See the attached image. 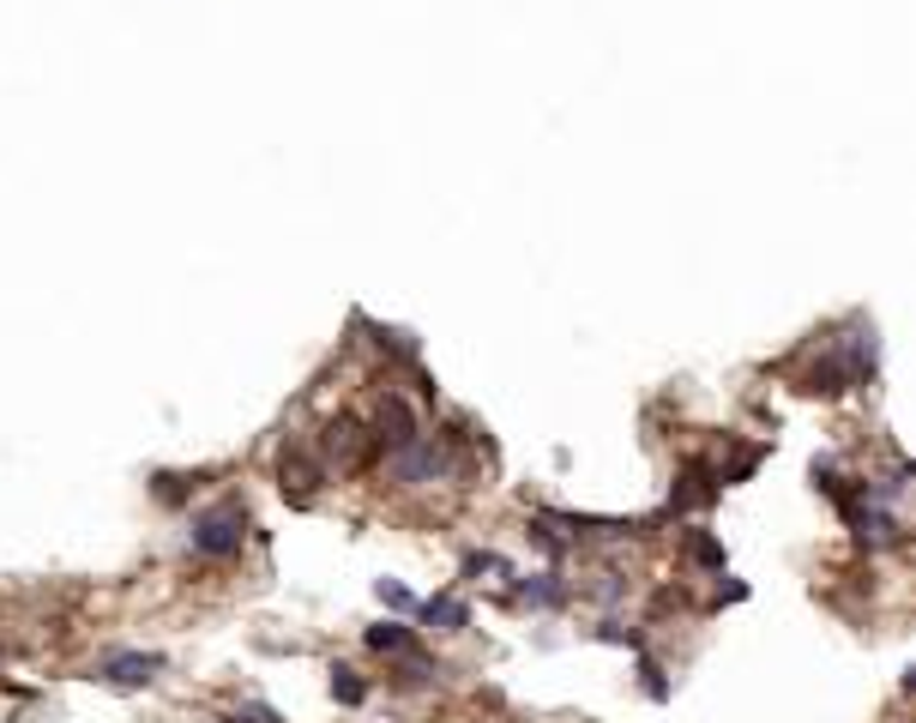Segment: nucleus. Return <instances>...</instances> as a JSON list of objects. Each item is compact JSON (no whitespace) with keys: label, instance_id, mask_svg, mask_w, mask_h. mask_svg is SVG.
Wrapping results in <instances>:
<instances>
[{"label":"nucleus","instance_id":"obj_1","mask_svg":"<svg viewBox=\"0 0 916 723\" xmlns=\"http://www.w3.org/2000/svg\"><path fill=\"white\" fill-rule=\"evenodd\" d=\"M241 542H248V507L241 500H217V507H205L187 525V549L200 561H236Z\"/></svg>","mask_w":916,"mask_h":723},{"label":"nucleus","instance_id":"obj_2","mask_svg":"<svg viewBox=\"0 0 916 723\" xmlns=\"http://www.w3.org/2000/svg\"><path fill=\"white\" fill-rule=\"evenodd\" d=\"M386 458H392V476H398L405 488L446 483V476H453V441H446V434H417L410 446L386 452Z\"/></svg>","mask_w":916,"mask_h":723},{"label":"nucleus","instance_id":"obj_3","mask_svg":"<svg viewBox=\"0 0 916 723\" xmlns=\"http://www.w3.org/2000/svg\"><path fill=\"white\" fill-rule=\"evenodd\" d=\"M158 676H163L158 651H109V657H97V669H91V681H103V688H115V693H139Z\"/></svg>","mask_w":916,"mask_h":723},{"label":"nucleus","instance_id":"obj_4","mask_svg":"<svg viewBox=\"0 0 916 723\" xmlns=\"http://www.w3.org/2000/svg\"><path fill=\"white\" fill-rule=\"evenodd\" d=\"M724 495V483H718V464L705 458H688L676 471V488H669V519H681V512H700V507H712V500Z\"/></svg>","mask_w":916,"mask_h":723},{"label":"nucleus","instance_id":"obj_5","mask_svg":"<svg viewBox=\"0 0 916 723\" xmlns=\"http://www.w3.org/2000/svg\"><path fill=\"white\" fill-rule=\"evenodd\" d=\"M320 446H326V458H338L344 471H363L374 452H380V446H374V434H363V422H356V417H332L326 422V441H320Z\"/></svg>","mask_w":916,"mask_h":723},{"label":"nucleus","instance_id":"obj_6","mask_svg":"<svg viewBox=\"0 0 916 723\" xmlns=\"http://www.w3.org/2000/svg\"><path fill=\"white\" fill-rule=\"evenodd\" d=\"M417 434H422V429H417V410H410L398 392H386L380 417H374V446H380V452H398V446L417 441Z\"/></svg>","mask_w":916,"mask_h":723},{"label":"nucleus","instance_id":"obj_7","mask_svg":"<svg viewBox=\"0 0 916 723\" xmlns=\"http://www.w3.org/2000/svg\"><path fill=\"white\" fill-rule=\"evenodd\" d=\"M513 597L519 603H531V609H561L567 603V579L554 573V566H543V573H513Z\"/></svg>","mask_w":916,"mask_h":723},{"label":"nucleus","instance_id":"obj_8","mask_svg":"<svg viewBox=\"0 0 916 723\" xmlns=\"http://www.w3.org/2000/svg\"><path fill=\"white\" fill-rule=\"evenodd\" d=\"M320 483H326V464H314L308 452H283V495H290L295 507H308Z\"/></svg>","mask_w":916,"mask_h":723},{"label":"nucleus","instance_id":"obj_9","mask_svg":"<svg viewBox=\"0 0 916 723\" xmlns=\"http://www.w3.org/2000/svg\"><path fill=\"white\" fill-rule=\"evenodd\" d=\"M549 525H567L573 531V542L579 537H639L645 525L639 519H591V512H543Z\"/></svg>","mask_w":916,"mask_h":723},{"label":"nucleus","instance_id":"obj_10","mask_svg":"<svg viewBox=\"0 0 916 723\" xmlns=\"http://www.w3.org/2000/svg\"><path fill=\"white\" fill-rule=\"evenodd\" d=\"M417 622H429L434 633H464V627H471V603L446 597V591H441V597H422L417 603Z\"/></svg>","mask_w":916,"mask_h":723},{"label":"nucleus","instance_id":"obj_11","mask_svg":"<svg viewBox=\"0 0 916 723\" xmlns=\"http://www.w3.org/2000/svg\"><path fill=\"white\" fill-rule=\"evenodd\" d=\"M363 639H368V651H380V657H398V651H410V645H417V633H410L405 622H380V627H368Z\"/></svg>","mask_w":916,"mask_h":723},{"label":"nucleus","instance_id":"obj_12","mask_svg":"<svg viewBox=\"0 0 916 723\" xmlns=\"http://www.w3.org/2000/svg\"><path fill=\"white\" fill-rule=\"evenodd\" d=\"M332 700H338V705H363V700H368V681H363V669H351V663H332Z\"/></svg>","mask_w":916,"mask_h":723},{"label":"nucleus","instance_id":"obj_13","mask_svg":"<svg viewBox=\"0 0 916 723\" xmlns=\"http://www.w3.org/2000/svg\"><path fill=\"white\" fill-rule=\"evenodd\" d=\"M405 663H398V688H429V681H441V663H429V657H417V645L410 651H398Z\"/></svg>","mask_w":916,"mask_h":723},{"label":"nucleus","instance_id":"obj_14","mask_svg":"<svg viewBox=\"0 0 916 723\" xmlns=\"http://www.w3.org/2000/svg\"><path fill=\"white\" fill-rule=\"evenodd\" d=\"M688 561L693 566H712V573H724V542L712 531H688Z\"/></svg>","mask_w":916,"mask_h":723},{"label":"nucleus","instance_id":"obj_15","mask_svg":"<svg viewBox=\"0 0 916 723\" xmlns=\"http://www.w3.org/2000/svg\"><path fill=\"white\" fill-rule=\"evenodd\" d=\"M151 488H158L163 507H182L193 488H200V476H170V471H163V476H151Z\"/></svg>","mask_w":916,"mask_h":723},{"label":"nucleus","instance_id":"obj_16","mask_svg":"<svg viewBox=\"0 0 916 723\" xmlns=\"http://www.w3.org/2000/svg\"><path fill=\"white\" fill-rule=\"evenodd\" d=\"M374 597H380L392 615H417V597H410V585H398V579H374Z\"/></svg>","mask_w":916,"mask_h":723},{"label":"nucleus","instance_id":"obj_17","mask_svg":"<svg viewBox=\"0 0 916 723\" xmlns=\"http://www.w3.org/2000/svg\"><path fill=\"white\" fill-rule=\"evenodd\" d=\"M459 573H464V579H483V573H500V579H513V566L500 561L495 549H471V554H464V566H459Z\"/></svg>","mask_w":916,"mask_h":723},{"label":"nucleus","instance_id":"obj_18","mask_svg":"<svg viewBox=\"0 0 916 723\" xmlns=\"http://www.w3.org/2000/svg\"><path fill=\"white\" fill-rule=\"evenodd\" d=\"M639 688H645V700L651 705H669V676L651 663V657H639Z\"/></svg>","mask_w":916,"mask_h":723},{"label":"nucleus","instance_id":"obj_19","mask_svg":"<svg viewBox=\"0 0 916 723\" xmlns=\"http://www.w3.org/2000/svg\"><path fill=\"white\" fill-rule=\"evenodd\" d=\"M525 537H531V542H537V549H543V554H549V561H561V554H567V542H561V537H554V525L543 519V512H537V519H531V525H525Z\"/></svg>","mask_w":916,"mask_h":723},{"label":"nucleus","instance_id":"obj_20","mask_svg":"<svg viewBox=\"0 0 916 723\" xmlns=\"http://www.w3.org/2000/svg\"><path fill=\"white\" fill-rule=\"evenodd\" d=\"M597 639H603V645H627V651H645V633H639V627H622V622H603Z\"/></svg>","mask_w":916,"mask_h":723},{"label":"nucleus","instance_id":"obj_21","mask_svg":"<svg viewBox=\"0 0 916 723\" xmlns=\"http://www.w3.org/2000/svg\"><path fill=\"white\" fill-rule=\"evenodd\" d=\"M217 723H283L272 705H241V712H229V717H217Z\"/></svg>","mask_w":916,"mask_h":723},{"label":"nucleus","instance_id":"obj_22","mask_svg":"<svg viewBox=\"0 0 916 723\" xmlns=\"http://www.w3.org/2000/svg\"><path fill=\"white\" fill-rule=\"evenodd\" d=\"M622 591H627V579H622V573H603V585H597V597H603V603H615Z\"/></svg>","mask_w":916,"mask_h":723},{"label":"nucleus","instance_id":"obj_23","mask_svg":"<svg viewBox=\"0 0 916 723\" xmlns=\"http://www.w3.org/2000/svg\"><path fill=\"white\" fill-rule=\"evenodd\" d=\"M718 603H747V585H742V579H730V585H718Z\"/></svg>","mask_w":916,"mask_h":723}]
</instances>
